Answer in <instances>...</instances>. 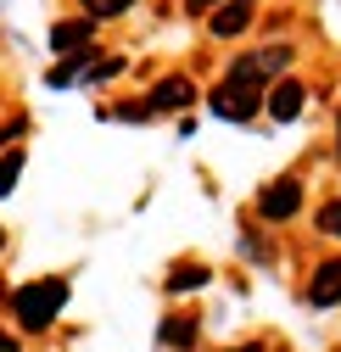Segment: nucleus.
<instances>
[{
    "label": "nucleus",
    "mask_w": 341,
    "mask_h": 352,
    "mask_svg": "<svg viewBox=\"0 0 341 352\" xmlns=\"http://www.w3.org/2000/svg\"><path fill=\"white\" fill-rule=\"evenodd\" d=\"M0 246H6V230H0Z\"/></svg>",
    "instance_id": "nucleus-19"
},
{
    "label": "nucleus",
    "mask_w": 341,
    "mask_h": 352,
    "mask_svg": "<svg viewBox=\"0 0 341 352\" xmlns=\"http://www.w3.org/2000/svg\"><path fill=\"white\" fill-rule=\"evenodd\" d=\"M241 352H263V346H241Z\"/></svg>",
    "instance_id": "nucleus-18"
},
{
    "label": "nucleus",
    "mask_w": 341,
    "mask_h": 352,
    "mask_svg": "<svg viewBox=\"0 0 341 352\" xmlns=\"http://www.w3.org/2000/svg\"><path fill=\"white\" fill-rule=\"evenodd\" d=\"M129 6H135V0H84V17L101 23V17H118V12H129Z\"/></svg>",
    "instance_id": "nucleus-12"
},
{
    "label": "nucleus",
    "mask_w": 341,
    "mask_h": 352,
    "mask_svg": "<svg viewBox=\"0 0 341 352\" xmlns=\"http://www.w3.org/2000/svg\"><path fill=\"white\" fill-rule=\"evenodd\" d=\"M123 67H129L123 56H107V62H101V56H90V67H84V73H90V78H118Z\"/></svg>",
    "instance_id": "nucleus-14"
},
{
    "label": "nucleus",
    "mask_w": 341,
    "mask_h": 352,
    "mask_svg": "<svg viewBox=\"0 0 341 352\" xmlns=\"http://www.w3.org/2000/svg\"><path fill=\"white\" fill-rule=\"evenodd\" d=\"M201 285H207V263H179V269L168 274V291L174 296L179 291H201Z\"/></svg>",
    "instance_id": "nucleus-9"
},
{
    "label": "nucleus",
    "mask_w": 341,
    "mask_h": 352,
    "mask_svg": "<svg viewBox=\"0 0 341 352\" xmlns=\"http://www.w3.org/2000/svg\"><path fill=\"white\" fill-rule=\"evenodd\" d=\"M314 224H319V235H336V241H341V201H324V207L314 212Z\"/></svg>",
    "instance_id": "nucleus-11"
},
{
    "label": "nucleus",
    "mask_w": 341,
    "mask_h": 352,
    "mask_svg": "<svg viewBox=\"0 0 341 352\" xmlns=\"http://www.w3.org/2000/svg\"><path fill=\"white\" fill-rule=\"evenodd\" d=\"M207 6H219V0H185V12H207Z\"/></svg>",
    "instance_id": "nucleus-15"
},
{
    "label": "nucleus",
    "mask_w": 341,
    "mask_h": 352,
    "mask_svg": "<svg viewBox=\"0 0 341 352\" xmlns=\"http://www.w3.org/2000/svg\"><path fill=\"white\" fill-rule=\"evenodd\" d=\"M308 302H314V307H336V302H341V257H330V263H319V269H314Z\"/></svg>",
    "instance_id": "nucleus-7"
},
{
    "label": "nucleus",
    "mask_w": 341,
    "mask_h": 352,
    "mask_svg": "<svg viewBox=\"0 0 341 352\" xmlns=\"http://www.w3.org/2000/svg\"><path fill=\"white\" fill-rule=\"evenodd\" d=\"M0 352H17V346H12V336H6V330H0Z\"/></svg>",
    "instance_id": "nucleus-16"
},
{
    "label": "nucleus",
    "mask_w": 341,
    "mask_h": 352,
    "mask_svg": "<svg viewBox=\"0 0 341 352\" xmlns=\"http://www.w3.org/2000/svg\"><path fill=\"white\" fill-rule=\"evenodd\" d=\"M302 101H308V90L296 78H274L269 90H263V112L274 123H296V118H302Z\"/></svg>",
    "instance_id": "nucleus-4"
},
{
    "label": "nucleus",
    "mask_w": 341,
    "mask_h": 352,
    "mask_svg": "<svg viewBox=\"0 0 341 352\" xmlns=\"http://www.w3.org/2000/svg\"><path fill=\"white\" fill-rule=\"evenodd\" d=\"M146 101H151V112H185V107L196 101V90H190V78H179V73H174V78H162Z\"/></svg>",
    "instance_id": "nucleus-6"
},
{
    "label": "nucleus",
    "mask_w": 341,
    "mask_h": 352,
    "mask_svg": "<svg viewBox=\"0 0 341 352\" xmlns=\"http://www.w3.org/2000/svg\"><path fill=\"white\" fill-rule=\"evenodd\" d=\"M207 28H212V39L246 34V28H252V0H219V12L207 17Z\"/></svg>",
    "instance_id": "nucleus-5"
},
{
    "label": "nucleus",
    "mask_w": 341,
    "mask_h": 352,
    "mask_svg": "<svg viewBox=\"0 0 341 352\" xmlns=\"http://www.w3.org/2000/svg\"><path fill=\"white\" fill-rule=\"evenodd\" d=\"M17 173H23V151H12V157H0V196H12V185H17Z\"/></svg>",
    "instance_id": "nucleus-13"
},
{
    "label": "nucleus",
    "mask_w": 341,
    "mask_h": 352,
    "mask_svg": "<svg viewBox=\"0 0 341 352\" xmlns=\"http://www.w3.org/2000/svg\"><path fill=\"white\" fill-rule=\"evenodd\" d=\"M336 151H341V123H336Z\"/></svg>",
    "instance_id": "nucleus-17"
},
{
    "label": "nucleus",
    "mask_w": 341,
    "mask_h": 352,
    "mask_svg": "<svg viewBox=\"0 0 341 352\" xmlns=\"http://www.w3.org/2000/svg\"><path fill=\"white\" fill-rule=\"evenodd\" d=\"M291 67V45H263V51H252V56H241L230 73H224V84L212 90V112L219 118H235V123H246L252 112L263 107V90Z\"/></svg>",
    "instance_id": "nucleus-1"
},
{
    "label": "nucleus",
    "mask_w": 341,
    "mask_h": 352,
    "mask_svg": "<svg viewBox=\"0 0 341 352\" xmlns=\"http://www.w3.org/2000/svg\"><path fill=\"white\" fill-rule=\"evenodd\" d=\"M162 346H196V324L190 319H162Z\"/></svg>",
    "instance_id": "nucleus-10"
},
{
    "label": "nucleus",
    "mask_w": 341,
    "mask_h": 352,
    "mask_svg": "<svg viewBox=\"0 0 341 352\" xmlns=\"http://www.w3.org/2000/svg\"><path fill=\"white\" fill-rule=\"evenodd\" d=\"M90 34H96V17H73V23H56L51 28V45L56 51H84V45H90Z\"/></svg>",
    "instance_id": "nucleus-8"
},
{
    "label": "nucleus",
    "mask_w": 341,
    "mask_h": 352,
    "mask_svg": "<svg viewBox=\"0 0 341 352\" xmlns=\"http://www.w3.org/2000/svg\"><path fill=\"white\" fill-rule=\"evenodd\" d=\"M296 207H302V185L291 179H274V185H263V196H258V212L269 218V224H285V218H296Z\"/></svg>",
    "instance_id": "nucleus-3"
},
{
    "label": "nucleus",
    "mask_w": 341,
    "mask_h": 352,
    "mask_svg": "<svg viewBox=\"0 0 341 352\" xmlns=\"http://www.w3.org/2000/svg\"><path fill=\"white\" fill-rule=\"evenodd\" d=\"M62 307H67V280H28V285L12 291V314H17V324L34 330V336L51 330Z\"/></svg>",
    "instance_id": "nucleus-2"
}]
</instances>
